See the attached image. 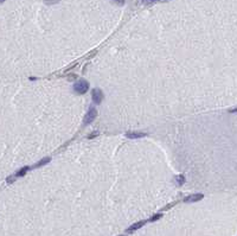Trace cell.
Returning a JSON list of instances; mask_svg holds the SVG:
<instances>
[{"label":"cell","mask_w":237,"mask_h":236,"mask_svg":"<svg viewBox=\"0 0 237 236\" xmlns=\"http://www.w3.org/2000/svg\"><path fill=\"white\" fill-rule=\"evenodd\" d=\"M89 82L85 81V80H76V82L73 83V91L76 93V94H80V95H83V94H85L87 91L89 90Z\"/></svg>","instance_id":"cell-1"},{"label":"cell","mask_w":237,"mask_h":236,"mask_svg":"<svg viewBox=\"0 0 237 236\" xmlns=\"http://www.w3.org/2000/svg\"><path fill=\"white\" fill-rule=\"evenodd\" d=\"M96 116H97V110H96V108H95L94 106H90L89 109L87 110L85 116H84L83 125H89V124H91V122L96 119Z\"/></svg>","instance_id":"cell-2"},{"label":"cell","mask_w":237,"mask_h":236,"mask_svg":"<svg viewBox=\"0 0 237 236\" xmlns=\"http://www.w3.org/2000/svg\"><path fill=\"white\" fill-rule=\"evenodd\" d=\"M104 95H103V91L101 90L100 88H95L94 90L91 91V99H92V102L96 103V105H100L102 100H103Z\"/></svg>","instance_id":"cell-3"},{"label":"cell","mask_w":237,"mask_h":236,"mask_svg":"<svg viewBox=\"0 0 237 236\" xmlns=\"http://www.w3.org/2000/svg\"><path fill=\"white\" fill-rule=\"evenodd\" d=\"M203 198H204L203 193H194V195H190V196L185 197L184 198V203H194V202H199Z\"/></svg>","instance_id":"cell-4"},{"label":"cell","mask_w":237,"mask_h":236,"mask_svg":"<svg viewBox=\"0 0 237 236\" xmlns=\"http://www.w3.org/2000/svg\"><path fill=\"white\" fill-rule=\"evenodd\" d=\"M147 222H148V221H139V222H137V223L132 224L129 228H127V229H126V233H127V234H132V233H134L135 230L140 229L141 227H144Z\"/></svg>","instance_id":"cell-5"},{"label":"cell","mask_w":237,"mask_h":236,"mask_svg":"<svg viewBox=\"0 0 237 236\" xmlns=\"http://www.w3.org/2000/svg\"><path fill=\"white\" fill-rule=\"evenodd\" d=\"M125 135H126L127 139H140V138L147 136V133H144V132H127Z\"/></svg>","instance_id":"cell-6"},{"label":"cell","mask_w":237,"mask_h":236,"mask_svg":"<svg viewBox=\"0 0 237 236\" xmlns=\"http://www.w3.org/2000/svg\"><path fill=\"white\" fill-rule=\"evenodd\" d=\"M51 162V158L50 157H45V158H43L42 160H39L37 164H35L33 166H30V170H33V169H38V167H42V166H44L46 164H49Z\"/></svg>","instance_id":"cell-7"},{"label":"cell","mask_w":237,"mask_h":236,"mask_svg":"<svg viewBox=\"0 0 237 236\" xmlns=\"http://www.w3.org/2000/svg\"><path fill=\"white\" fill-rule=\"evenodd\" d=\"M30 170V166H24V167H20L18 171L16 173H13L14 176H16V178H19V177H24L26 173H28V171Z\"/></svg>","instance_id":"cell-8"},{"label":"cell","mask_w":237,"mask_h":236,"mask_svg":"<svg viewBox=\"0 0 237 236\" xmlns=\"http://www.w3.org/2000/svg\"><path fill=\"white\" fill-rule=\"evenodd\" d=\"M175 182H177V185H178V186H182V184L185 183V177H184L182 174L177 176V177H175Z\"/></svg>","instance_id":"cell-9"},{"label":"cell","mask_w":237,"mask_h":236,"mask_svg":"<svg viewBox=\"0 0 237 236\" xmlns=\"http://www.w3.org/2000/svg\"><path fill=\"white\" fill-rule=\"evenodd\" d=\"M161 217H163V214H160V212H159V214H155V215H153L152 217L149 218V219H147V221H148V222H155V221L160 219Z\"/></svg>","instance_id":"cell-10"},{"label":"cell","mask_w":237,"mask_h":236,"mask_svg":"<svg viewBox=\"0 0 237 236\" xmlns=\"http://www.w3.org/2000/svg\"><path fill=\"white\" fill-rule=\"evenodd\" d=\"M16 179H17L16 176H14V174H11V176H9V177L6 178V183H7V184H12V183L16 182Z\"/></svg>","instance_id":"cell-11"},{"label":"cell","mask_w":237,"mask_h":236,"mask_svg":"<svg viewBox=\"0 0 237 236\" xmlns=\"http://www.w3.org/2000/svg\"><path fill=\"white\" fill-rule=\"evenodd\" d=\"M158 1H160V0H141V2L145 4V5H152V4L158 2Z\"/></svg>","instance_id":"cell-12"},{"label":"cell","mask_w":237,"mask_h":236,"mask_svg":"<svg viewBox=\"0 0 237 236\" xmlns=\"http://www.w3.org/2000/svg\"><path fill=\"white\" fill-rule=\"evenodd\" d=\"M99 134H100V133H99V132H96V131H95V132H91L90 134H88V135H87V139H94V138L99 136Z\"/></svg>","instance_id":"cell-13"},{"label":"cell","mask_w":237,"mask_h":236,"mask_svg":"<svg viewBox=\"0 0 237 236\" xmlns=\"http://www.w3.org/2000/svg\"><path fill=\"white\" fill-rule=\"evenodd\" d=\"M61 0H44V4L46 5H55L57 2H59Z\"/></svg>","instance_id":"cell-14"},{"label":"cell","mask_w":237,"mask_h":236,"mask_svg":"<svg viewBox=\"0 0 237 236\" xmlns=\"http://www.w3.org/2000/svg\"><path fill=\"white\" fill-rule=\"evenodd\" d=\"M110 1H113V2L118 4V6H122V5H125V4H126V0H110Z\"/></svg>","instance_id":"cell-15"},{"label":"cell","mask_w":237,"mask_h":236,"mask_svg":"<svg viewBox=\"0 0 237 236\" xmlns=\"http://www.w3.org/2000/svg\"><path fill=\"white\" fill-rule=\"evenodd\" d=\"M175 204H177V202H173V203H170V204H168V205H167V207H165V208H163V209H161V210H163V211H165V210H168V209H171V208H172V207H174V205H175Z\"/></svg>","instance_id":"cell-16"},{"label":"cell","mask_w":237,"mask_h":236,"mask_svg":"<svg viewBox=\"0 0 237 236\" xmlns=\"http://www.w3.org/2000/svg\"><path fill=\"white\" fill-rule=\"evenodd\" d=\"M73 80H77V76L75 74H71L68 76V81H73Z\"/></svg>","instance_id":"cell-17"},{"label":"cell","mask_w":237,"mask_h":236,"mask_svg":"<svg viewBox=\"0 0 237 236\" xmlns=\"http://www.w3.org/2000/svg\"><path fill=\"white\" fill-rule=\"evenodd\" d=\"M76 65H77V62H75V63H73V65H70V67H69V68H68V69H66L65 71H66V73H68V71H70V70H71V69H73V68H75Z\"/></svg>","instance_id":"cell-18"},{"label":"cell","mask_w":237,"mask_h":236,"mask_svg":"<svg viewBox=\"0 0 237 236\" xmlns=\"http://www.w3.org/2000/svg\"><path fill=\"white\" fill-rule=\"evenodd\" d=\"M96 54H97V50H92V51L90 52V56H89L88 58H91V57H94V56H95Z\"/></svg>","instance_id":"cell-19"},{"label":"cell","mask_w":237,"mask_h":236,"mask_svg":"<svg viewBox=\"0 0 237 236\" xmlns=\"http://www.w3.org/2000/svg\"><path fill=\"white\" fill-rule=\"evenodd\" d=\"M28 80H30V81H37V77H30Z\"/></svg>","instance_id":"cell-20"},{"label":"cell","mask_w":237,"mask_h":236,"mask_svg":"<svg viewBox=\"0 0 237 236\" xmlns=\"http://www.w3.org/2000/svg\"><path fill=\"white\" fill-rule=\"evenodd\" d=\"M230 112H231V113H236V108L231 109V110H230Z\"/></svg>","instance_id":"cell-21"},{"label":"cell","mask_w":237,"mask_h":236,"mask_svg":"<svg viewBox=\"0 0 237 236\" xmlns=\"http://www.w3.org/2000/svg\"><path fill=\"white\" fill-rule=\"evenodd\" d=\"M6 0H0V4H2V2H5Z\"/></svg>","instance_id":"cell-22"},{"label":"cell","mask_w":237,"mask_h":236,"mask_svg":"<svg viewBox=\"0 0 237 236\" xmlns=\"http://www.w3.org/2000/svg\"><path fill=\"white\" fill-rule=\"evenodd\" d=\"M161 1H164V2H166V1H170V0H161Z\"/></svg>","instance_id":"cell-23"}]
</instances>
